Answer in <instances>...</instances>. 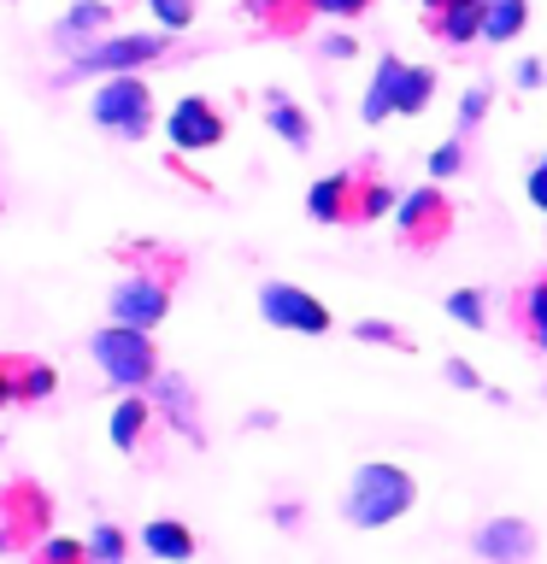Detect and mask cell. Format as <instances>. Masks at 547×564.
Returning <instances> with one entry per match:
<instances>
[{
  "label": "cell",
  "mask_w": 547,
  "mask_h": 564,
  "mask_svg": "<svg viewBox=\"0 0 547 564\" xmlns=\"http://www.w3.org/2000/svg\"><path fill=\"white\" fill-rule=\"evenodd\" d=\"M412 506H418L412 470L388 465V458L360 465V470H353V482H347V494H342V518L353 529H388V523H400Z\"/></svg>",
  "instance_id": "obj_1"
},
{
  "label": "cell",
  "mask_w": 547,
  "mask_h": 564,
  "mask_svg": "<svg viewBox=\"0 0 547 564\" xmlns=\"http://www.w3.org/2000/svg\"><path fill=\"white\" fill-rule=\"evenodd\" d=\"M95 359H100V370H106L118 388L159 382V352H153V341H148V329H130V324L100 329V335H95Z\"/></svg>",
  "instance_id": "obj_2"
},
{
  "label": "cell",
  "mask_w": 547,
  "mask_h": 564,
  "mask_svg": "<svg viewBox=\"0 0 547 564\" xmlns=\"http://www.w3.org/2000/svg\"><path fill=\"white\" fill-rule=\"evenodd\" d=\"M88 112H95L100 130H112L124 141H141V135H148V123H153V95H148V83H141V77H106L100 95L88 100Z\"/></svg>",
  "instance_id": "obj_3"
},
{
  "label": "cell",
  "mask_w": 547,
  "mask_h": 564,
  "mask_svg": "<svg viewBox=\"0 0 547 564\" xmlns=\"http://www.w3.org/2000/svg\"><path fill=\"white\" fill-rule=\"evenodd\" d=\"M259 312L271 329H294V335H330V306L294 282H265L259 289Z\"/></svg>",
  "instance_id": "obj_4"
},
{
  "label": "cell",
  "mask_w": 547,
  "mask_h": 564,
  "mask_svg": "<svg viewBox=\"0 0 547 564\" xmlns=\"http://www.w3.org/2000/svg\"><path fill=\"white\" fill-rule=\"evenodd\" d=\"M395 229H400L406 247H436V241H448V229H453L448 194H441V188H412V194L395 206Z\"/></svg>",
  "instance_id": "obj_5"
},
{
  "label": "cell",
  "mask_w": 547,
  "mask_h": 564,
  "mask_svg": "<svg viewBox=\"0 0 547 564\" xmlns=\"http://www.w3.org/2000/svg\"><path fill=\"white\" fill-rule=\"evenodd\" d=\"M165 53V35H112L77 53V70H106V77H130L136 65H153Z\"/></svg>",
  "instance_id": "obj_6"
},
{
  "label": "cell",
  "mask_w": 547,
  "mask_h": 564,
  "mask_svg": "<svg viewBox=\"0 0 547 564\" xmlns=\"http://www.w3.org/2000/svg\"><path fill=\"white\" fill-rule=\"evenodd\" d=\"M165 135H171V148H183V153H206V148H218V141H224V118H218V106H212V100L189 95V100L171 106Z\"/></svg>",
  "instance_id": "obj_7"
},
{
  "label": "cell",
  "mask_w": 547,
  "mask_h": 564,
  "mask_svg": "<svg viewBox=\"0 0 547 564\" xmlns=\"http://www.w3.org/2000/svg\"><path fill=\"white\" fill-rule=\"evenodd\" d=\"M165 312H171V289H165V282H153V276H124L112 289V324L153 329Z\"/></svg>",
  "instance_id": "obj_8"
},
{
  "label": "cell",
  "mask_w": 547,
  "mask_h": 564,
  "mask_svg": "<svg viewBox=\"0 0 547 564\" xmlns=\"http://www.w3.org/2000/svg\"><path fill=\"white\" fill-rule=\"evenodd\" d=\"M471 546H476L483 564H529L536 558V529H529L524 518H489L471 535Z\"/></svg>",
  "instance_id": "obj_9"
},
{
  "label": "cell",
  "mask_w": 547,
  "mask_h": 564,
  "mask_svg": "<svg viewBox=\"0 0 547 564\" xmlns=\"http://www.w3.org/2000/svg\"><path fill=\"white\" fill-rule=\"evenodd\" d=\"M406 88H412V65L395 59V53H383L377 70H371V88H365L360 118H365V123H383L388 112H400V106H406Z\"/></svg>",
  "instance_id": "obj_10"
},
{
  "label": "cell",
  "mask_w": 547,
  "mask_h": 564,
  "mask_svg": "<svg viewBox=\"0 0 547 564\" xmlns=\"http://www.w3.org/2000/svg\"><path fill=\"white\" fill-rule=\"evenodd\" d=\"M307 212H312L318 224H342V218H353V212H360V183H353L347 171L318 176L312 194H307Z\"/></svg>",
  "instance_id": "obj_11"
},
{
  "label": "cell",
  "mask_w": 547,
  "mask_h": 564,
  "mask_svg": "<svg viewBox=\"0 0 547 564\" xmlns=\"http://www.w3.org/2000/svg\"><path fill=\"white\" fill-rule=\"evenodd\" d=\"M141 546H148L153 558H165V564H189L194 558V535L176 518H153L148 529H141Z\"/></svg>",
  "instance_id": "obj_12"
},
{
  "label": "cell",
  "mask_w": 547,
  "mask_h": 564,
  "mask_svg": "<svg viewBox=\"0 0 547 564\" xmlns=\"http://www.w3.org/2000/svg\"><path fill=\"white\" fill-rule=\"evenodd\" d=\"M529 24V0H483V42H518Z\"/></svg>",
  "instance_id": "obj_13"
},
{
  "label": "cell",
  "mask_w": 547,
  "mask_h": 564,
  "mask_svg": "<svg viewBox=\"0 0 547 564\" xmlns=\"http://www.w3.org/2000/svg\"><path fill=\"white\" fill-rule=\"evenodd\" d=\"M430 30H441V42H453V47L476 42V35H483V0H459V7L436 12Z\"/></svg>",
  "instance_id": "obj_14"
},
{
  "label": "cell",
  "mask_w": 547,
  "mask_h": 564,
  "mask_svg": "<svg viewBox=\"0 0 547 564\" xmlns=\"http://www.w3.org/2000/svg\"><path fill=\"white\" fill-rule=\"evenodd\" d=\"M265 118H271V130L289 141V148H312V118L300 112L294 100H282V95H271V106H265Z\"/></svg>",
  "instance_id": "obj_15"
},
{
  "label": "cell",
  "mask_w": 547,
  "mask_h": 564,
  "mask_svg": "<svg viewBox=\"0 0 547 564\" xmlns=\"http://www.w3.org/2000/svg\"><path fill=\"white\" fill-rule=\"evenodd\" d=\"M153 388H159V405H165V412L176 417V430H183V435H194V441H201V417H194V400H189V382H183V377H159Z\"/></svg>",
  "instance_id": "obj_16"
},
{
  "label": "cell",
  "mask_w": 547,
  "mask_h": 564,
  "mask_svg": "<svg viewBox=\"0 0 547 564\" xmlns=\"http://www.w3.org/2000/svg\"><path fill=\"white\" fill-rule=\"evenodd\" d=\"M148 400H118V412H112V447H124V453H130L136 447V441H141V430H148Z\"/></svg>",
  "instance_id": "obj_17"
},
{
  "label": "cell",
  "mask_w": 547,
  "mask_h": 564,
  "mask_svg": "<svg viewBox=\"0 0 547 564\" xmlns=\"http://www.w3.org/2000/svg\"><path fill=\"white\" fill-rule=\"evenodd\" d=\"M124 553H130V546H124L118 523H95V529H88V564H124Z\"/></svg>",
  "instance_id": "obj_18"
},
{
  "label": "cell",
  "mask_w": 547,
  "mask_h": 564,
  "mask_svg": "<svg viewBox=\"0 0 547 564\" xmlns=\"http://www.w3.org/2000/svg\"><path fill=\"white\" fill-rule=\"evenodd\" d=\"M395 206H400V194L388 188V183H360V212H353V218H360V224H377V218H388Z\"/></svg>",
  "instance_id": "obj_19"
},
{
  "label": "cell",
  "mask_w": 547,
  "mask_h": 564,
  "mask_svg": "<svg viewBox=\"0 0 547 564\" xmlns=\"http://www.w3.org/2000/svg\"><path fill=\"white\" fill-rule=\"evenodd\" d=\"M524 317H529V341H536L547 352V276L529 282V294H524Z\"/></svg>",
  "instance_id": "obj_20"
},
{
  "label": "cell",
  "mask_w": 547,
  "mask_h": 564,
  "mask_svg": "<svg viewBox=\"0 0 547 564\" xmlns=\"http://www.w3.org/2000/svg\"><path fill=\"white\" fill-rule=\"evenodd\" d=\"M448 312H453L465 329H483V324H489V300L476 294V289H459V294H448Z\"/></svg>",
  "instance_id": "obj_21"
},
{
  "label": "cell",
  "mask_w": 547,
  "mask_h": 564,
  "mask_svg": "<svg viewBox=\"0 0 547 564\" xmlns=\"http://www.w3.org/2000/svg\"><path fill=\"white\" fill-rule=\"evenodd\" d=\"M106 24V0H77V7L65 12V35H88V30H100Z\"/></svg>",
  "instance_id": "obj_22"
},
{
  "label": "cell",
  "mask_w": 547,
  "mask_h": 564,
  "mask_svg": "<svg viewBox=\"0 0 547 564\" xmlns=\"http://www.w3.org/2000/svg\"><path fill=\"white\" fill-rule=\"evenodd\" d=\"M430 95H436V70H430V65H412V88H406L400 118H418L423 106H430Z\"/></svg>",
  "instance_id": "obj_23"
},
{
  "label": "cell",
  "mask_w": 547,
  "mask_h": 564,
  "mask_svg": "<svg viewBox=\"0 0 547 564\" xmlns=\"http://www.w3.org/2000/svg\"><path fill=\"white\" fill-rule=\"evenodd\" d=\"M148 7H153V18L165 30H189L194 24V0H148Z\"/></svg>",
  "instance_id": "obj_24"
},
{
  "label": "cell",
  "mask_w": 547,
  "mask_h": 564,
  "mask_svg": "<svg viewBox=\"0 0 547 564\" xmlns=\"http://www.w3.org/2000/svg\"><path fill=\"white\" fill-rule=\"evenodd\" d=\"M459 165H465V148H459V141H441V148L430 153V176H436V183L459 176Z\"/></svg>",
  "instance_id": "obj_25"
},
{
  "label": "cell",
  "mask_w": 547,
  "mask_h": 564,
  "mask_svg": "<svg viewBox=\"0 0 547 564\" xmlns=\"http://www.w3.org/2000/svg\"><path fill=\"white\" fill-rule=\"evenodd\" d=\"M12 394H24V400L53 394V370L47 365H24V382H12Z\"/></svg>",
  "instance_id": "obj_26"
},
{
  "label": "cell",
  "mask_w": 547,
  "mask_h": 564,
  "mask_svg": "<svg viewBox=\"0 0 547 564\" xmlns=\"http://www.w3.org/2000/svg\"><path fill=\"white\" fill-rule=\"evenodd\" d=\"M353 335H360V341H388V347H406L400 324H383V317H365V324H353Z\"/></svg>",
  "instance_id": "obj_27"
},
{
  "label": "cell",
  "mask_w": 547,
  "mask_h": 564,
  "mask_svg": "<svg viewBox=\"0 0 547 564\" xmlns=\"http://www.w3.org/2000/svg\"><path fill=\"white\" fill-rule=\"evenodd\" d=\"M42 564H88V541H47Z\"/></svg>",
  "instance_id": "obj_28"
},
{
  "label": "cell",
  "mask_w": 547,
  "mask_h": 564,
  "mask_svg": "<svg viewBox=\"0 0 547 564\" xmlns=\"http://www.w3.org/2000/svg\"><path fill=\"white\" fill-rule=\"evenodd\" d=\"M476 118H489V88H465L459 95V130H471Z\"/></svg>",
  "instance_id": "obj_29"
},
{
  "label": "cell",
  "mask_w": 547,
  "mask_h": 564,
  "mask_svg": "<svg viewBox=\"0 0 547 564\" xmlns=\"http://www.w3.org/2000/svg\"><path fill=\"white\" fill-rule=\"evenodd\" d=\"M312 12H324V18H360V12H371V0H312Z\"/></svg>",
  "instance_id": "obj_30"
},
{
  "label": "cell",
  "mask_w": 547,
  "mask_h": 564,
  "mask_svg": "<svg viewBox=\"0 0 547 564\" xmlns=\"http://www.w3.org/2000/svg\"><path fill=\"white\" fill-rule=\"evenodd\" d=\"M441 370H448V382H453V388H465V394H476V388H483V377H476V370H471L465 359H448Z\"/></svg>",
  "instance_id": "obj_31"
},
{
  "label": "cell",
  "mask_w": 547,
  "mask_h": 564,
  "mask_svg": "<svg viewBox=\"0 0 547 564\" xmlns=\"http://www.w3.org/2000/svg\"><path fill=\"white\" fill-rule=\"evenodd\" d=\"M524 188H529V200H536V206L547 212V159H541L536 171H529V183H524Z\"/></svg>",
  "instance_id": "obj_32"
},
{
  "label": "cell",
  "mask_w": 547,
  "mask_h": 564,
  "mask_svg": "<svg viewBox=\"0 0 547 564\" xmlns=\"http://www.w3.org/2000/svg\"><path fill=\"white\" fill-rule=\"evenodd\" d=\"M324 53H330V59H353V53H360V42H353V35H330Z\"/></svg>",
  "instance_id": "obj_33"
},
{
  "label": "cell",
  "mask_w": 547,
  "mask_h": 564,
  "mask_svg": "<svg viewBox=\"0 0 547 564\" xmlns=\"http://www.w3.org/2000/svg\"><path fill=\"white\" fill-rule=\"evenodd\" d=\"M541 77H547V65H541V59H524V65H518V83H524V88H536Z\"/></svg>",
  "instance_id": "obj_34"
},
{
  "label": "cell",
  "mask_w": 547,
  "mask_h": 564,
  "mask_svg": "<svg viewBox=\"0 0 547 564\" xmlns=\"http://www.w3.org/2000/svg\"><path fill=\"white\" fill-rule=\"evenodd\" d=\"M423 7H430V18H436V12H448V7H459V0H423Z\"/></svg>",
  "instance_id": "obj_35"
},
{
  "label": "cell",
  "mask_w": 547,
  "mask_h": 564,
  "mask_svg": "<svg viewBox=\"0 0 547 564\" xmlns=\"http://www.w3.org/2000/svg\"><path fill=\"white\" fill-rule=\"evenodd\" d=\"M0 400H12V382H7V370H0Z\"/></svg>",
  "instance_id": "obj_36"
}]
</instances>
